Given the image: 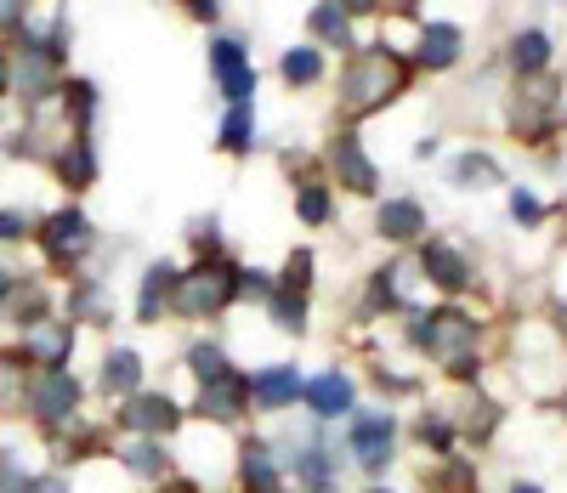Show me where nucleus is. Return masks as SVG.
<instances>
[{
    "instance_id": "nucleus-35",
    "label": "nucleus",
    "mask_w": 567,
    "mask_h": 493,
    "mask_svg": "<svg viewBox=\"0 0 567 493\" xmlns=\"http://www.w3.org/2000/svg\"><path fill=\"white\" fill-rule=\"evenodd\" d=\"M511 222H516V227H539V222H545V205L534 199L528 187H516V193H511Z\"/></svg>"
},
{
    "instance_id": "nucleus-31",
    "label": "nucleus",
    "mask_w": 567,
    "mask_h": 493,
    "mask_svg": "<svg viewBox=\"0 0 567 493\" xmlns=\"http://www.w3.org/2000/svg\"><path fill=\"white\" fill-rule=\"evenodd\" d=\"M272 301V323L284 335H307V301H296V295H267Z\"/></svg>"
},
{
    "instance_id": "nucleus-42",
    "label": "nucleus",
    "mask_w": 567,
    "mask_h": 493,
    "mask_svg": "<svg viewBox=\"0 0 567 493\" xmlns=\"http://www.w3.org/2000/svg\"><path fill=\"white\" fill-rule=\"evenodd\" d=\"M374 7H381V0H341V12H347V18H358V12H374Z\"/></svg>"
},
{
    "instance_id": "nucleus-40",
    "label": "nucleus",
    "mask_w": 567,
    "mask_h": 493,
    "mask_svg": "<svg viewBox=\"0 0 567 493\" xmlns=\"http://www.w3.org/2000/svg\"><path fill=\"white\" fill-rule=\"evenodd\" d=\"M194 244H199V250H216V244H221V233H216V216H205V227H194Z\"/></svg>"
},
{
    "instance_id": "nucleus-43",
    "label": "nucleus",
    "mask_w": 567,
    "mask_h": 493,
    "mask_svg": "<svg viewBox=\"0 0 567 493\" xmlns=\"http://www.w3.org/2000/svg\"><path fill=\"white\" fill-rule=\"evenodd\" d=\"M7 91H12V63L0 58V96H7Z\"/></svg>"
},
{
    "instance_id": "nucleus-33",
    "label": "nucleus",
    "mask_w": 567,
    "mask_h": 493,
    "mask_svg": "<svg viewBox=\"0 0 567 493\" xmlns=\"http://www.w3.org/2000/svg\"><path fill=\"white\" fill-rule=\"evenodd\" d=\"M12 307H18V312H12L18 323H29V329H34V323H45V289H40V284L12 289Z\"/></svg>"
},
{
    "instance_id": "nucleus-3",
    "label": "nucleus",
    "mask_w": 567,
    "mask_h": 493,
    "mask_svg": "<svg viewBox=\"0 0 567 493\" xmlns=\"http://www.w3.org/2000/svg\"><path fill=\"white\" fill-rule=\"evenodd\" d=\"M233 295H239V267L233 261H221V256H210V261H199V267H187L182 278H176V312L182 318H221L227 307H233Z\"/></svg>"
},
{
    "instance_id": "nucleus-36",
    "label": "nucleus",
    "mask_w": 567,
    "mask_h": 493,
    "mask_svg": "<svg viewBox=\"0 0 567 493\" xmlns=\"http://www.w3.org/2000/svg\"><path fill=\"white\" fill-rule=\"evenodd\" d=\"M414 436L425 442V449H437V454H449V442H454V425H449V420H432V414H420Z\"/></svg>"
},
{
    "instance_id": "nucleus-20",
    "label": "nucleus",
    "mask_w": 567,
    "mask_h": 493,
    "mask_svg": "<svg viewBox=\"0 0 567 493\" xmlns=\"http://www.w3.org/2000/svg\"><path fill=\"white\" fill-rule=\"evenodd\" d=\"M511 69H516V80H534V74H545L550 69V34L545 29H523L511 40Z\"/></svg>"
},
{
    "instance_id": "nucleus-14",
    "label": "nucleus",
    "mask_w": 567,
    "mask_h": 493,
    "mask_svg": "<svg viewBox=\"0 0 567 493\" xmlns=\"http://www.w3.org/2000/svg\"><path fill=\"white\" fill-rule=\"evenodd\" d=\"M176 267L171 261H154L148 273H142V289H136V318L142 323H159L165 312H171V301H176Z\"/></svg>"
},
{
    "instance_id": "nucleus-44",
    "label": "nucleus",
    "mask_w": 567,
    "mask_h": 493,
    "mask_svg": "<svg viewBox=\"0 0 567 493\" xmlns=\"http://www.w3.org/2000/svg\"><path fill=\"white\" fill-rule=\"evenodd\" d=\"M420 7V0H392V12H414Z\"/></svg>"
},
{
    "instance_id": "nucleus-46",
    "label": "nucleus",
    "mask_w": 567,
    "mask_h": 493,
    "mask_svg": "<svg viewBox=\"0 0 567 493\" xmlns=\"http://www.w3.org/2000/svg\"><path fill=\"white\" fill-rule=\"evenodd\" d=\"M7 295H12V278H7V273H0V301H7Z\"/></svg>"
},
{
    "instance_id": "nucleus-29",
    "label": "nucleus",
    "mask_w": 567,
    "mask_h": 493,
    "mask_svg": "<svg viewBox=\"0 0 567 493\" xmlns=\"http://www.w3.org/2000/svg\"><path fill=\"white\" fill-rule=\"evenodd\" d=\"M187 369L199 374V386H210V380L233 374V369H227V352H221V347H210V340H199V347H187Z\"/></svg>"
},
{
    "instance_id": "nucleus-11",
    "label": "nucleus",
    "mask_w": 567,
    "mask_h": 493,
    "mask_svg": "<svg viewBox=\"0 0 567 493\" xmlns=\"http://www.w3.org/2000/svg\"><path fill=\"white\" fill-rule=\"evenodd\" d=\"M329 165H336V176H341L347 193H374V160L363 154L358 131H341L336 142H329Z\"/></svg>"
},
{
    "instance_id": "nucleus-32",
    "label": "nucleus",
    "mask_w": 567,
    "mask_h": 493,
    "mask_svg": "<svg viewBox=\"0 0 567 493\" xmlns=\"http://www.w3.org/2000/svg\"><path fill=\"white\" fill-rule=\"evenodd\" d=\"M307 289H312V250H296L290 261H284V295L307 301Z\"/></svg>"
},
{
    "instance_id": "nucleus-17",
    "label": "nucleus",
    "mask_w": 567,
    "mask_h": 493,
    "mask_svg": "<svg viewBox=\"0 0 567 493\" xmlns=\"http://www.w3.org/2000/svg\"><path fill=\"white\" fill-rule=\"evenodd\" d=\"M69 352H74V329H69V323H34V329L23 335V352H18V358H34V363H45V369H63Z\"/></svg>"
},
{
    "instance_id": "nucleus-15",
    "label": "nucleus",
    "mask_w": 567,
    "mask_h": 493,
    "mask_svg": "<svg viewBox=\"0 0 567 493\" xmlns=\"http://www.w3.org/2000/svg\"><path fill=\"white\" fill-rule=\"evenodd\" d=\"M250 409V391H245V374H221V380H210V386H199V414L205 420H239Z\"/></svg>"
},
{
    "instance_id": "nucleus-1",
    "label": "nucleus",
    "mask_w": 567,
    "mask_h": 493,
    "mask_svg": "<svg viewBox=\"0 0 567 493\" xmlns=\"http://www.w3.org/2000/svg\"><path fill=\"white\" fill-rule=\"evenodd\" d=\"M409 85V63L392 52V45H363L352 52V63L341 69V114L363 120V114H381L386 103H398Z\"/></svg>"
},
{
    "instance_id": "nucleus-45",
    "label": "nucleus",
    "mask_w": 567,
    "mask_h": 493,
    "mask_svg": "<svg viewBox=\"0 0 567 493\" xmlns=\"http://www.w3.org/2000/svg\"><path fill=\"white\" fill-rule=\"evenodd\" d=\"M511 493H545V487H534V482H516Z\"/></svg>"
},
{
    "instance_id": "nucleus-4",
    "label": "nucleus",
    "mask_w": 567,
    "mask_h": 493,
    "mask_svg": "<svg viewBox=\"0 0 567 493\" xmlns=\"http://www.w3.org/2000/svg\"><path fill=\"white\" fill-rule=\"evenodd\" d=\"M556 80H545V74H534V80H516V91H511V136L516 142H545L550 136V125H556Z\"/></svg>"
},
{
    "instance_id": "nucleus-27",
    "label": "nucleus",
    "mask_w": 567,
    "mask_h": 493,
    "mask_svg": "<svg viewBox=\"0 0 567 493\" xmlns=\"http://www.w3.org/2000/svg\"><path fill=\"white\" fill-rule=\"evenodd\" d=\"M120 460H125L136 476H148V482H159V476H165V449H159L154 436H136L131 449H120Z\"/></svg>"
},
{
    "instance_id": "nucleus-24",
    "label": "nucleus",
    "mask_w": 567,
    "mask_h": 493,
    "mask_svg": "<svg viewBox=\"0 0 567 493\" xmlns=\"http://www.w3.org/2000/svg\"><path fill=\"white\" fill-rule=\"evenodd\" d=\"M307 29L323 45H352V18L341 12V0H318V7L307 12Z\"/></svg>"
},
{
    "instance_id": "nucleus-7",
    "label": "nucleus",
    "mask_w": 567,
    "mask_h": 493,
    "mask_svg": "<svg viewBox=\"0 0 567 493\" xmlns=\"http://www.w3.org/2000/svg\"><path fill=\"white\" fill-rule=\"evenodd\" d=\"M120 425H125V431H136V436H154V442H159V436H171V431L182 425V409L165 398V391H159V398L136 391V398L120 409Z\"/></svg>"
},
{
    "instance_id": "nucleus-6",
    "label": "nucleus",
    "mask_w": 567,
    "mask_h": 493,
    "mask_svg": "<svg viewBox=\"0 0 567 493\" xmlns=\"http://www.w3.org/2000/svg\"><path fill=\"white\" fill-rule=\"evenodd\" d=\"M40 238H45V261H52V267H74L91 250V222H85V210H63V216L45 222Z\"/></svg>"
},
{
    "instance_id": "nucleus-30",
    "label": "nucleus",
    "mask_w": 567,
    "mask_h": 493,
    "mask_svg": "<svg viewBox=\"0 0 567 493\" xmlns=\"http://www.w3.org/2000/svg\"><path fill=\"white\" fill-rule=\"evenodd\" d=\"M329 205H336V199H329V187H318V182H307V187L296 193V216H301L307 227H323V222H329Z\"/></svg>"
},
{
    "instance_id": "nucleus-13",
    "label": "nucleus",
    "mask_w": 567,
    "mask_h": 493,
    "mask_svg": "<svg viewBox=\"0 0 567 493\" xmlns=\"http://www.w3.org/2000/svg\"><path fill=\"white\" fill-rule=\"evenodd\" d=\"M460 52H465L460 23H425V29H420V52H414V63H420V69H432V74H443V69L460 63Z\"/></svg>"
},
{
    "instance_id": "nucleus-23",
    "label": "nucleus",
    "mask_w": 567,
    "mask_h": 493,
    "mask_svg": "<svg viewBox=\"0 0 567 493\" xmlns=\"http://www.w3.org/2000/svg\"><path fill=\"white\" fill-rule=\"evenodd\" d=\"M136 386H142V358L131 347L109 352L103 358V391H109V398H136Z\"/></svg>"
},
{
    "instance_id": "nucleus-47",
    "label": "nucleus",
    "mask_w": 567,
    "mask_h": 493,
    "mask_svg": "<svg viewBox=\"0 0 567 493\" xmlns=\"http://www.w3.org/2000/svg\"><path fill=\"white\" fill-rule=\"evenodd\" d=\"M159 493H194V487H187V482H171V487H159Z\"/></svg>"
},
{
    "instance_id": "nucleus-5",
    "label": "nucleus",
    "mask_w": 567,
    "mask_h": 493,
    "mask_svg": "<svg viewBox=\"0 0 567 493\" xmlns=\"http://www.w3.org/2000/svg\"><path fill=\"white\" fill-rule=\"evenodd\" d=\"M210 69L221 80V91L233 96V103H250V91H256V69H250V52H245V40H210Z\"/></svg>"
},
{
    "instance_id": "nucleus-50",
    "label": "nucleus",
    "mask_w": 567,
    "mask_h": 493,
    "mask_svg": "<svg viewBox=\"0 0 567 493\" xmlns=\"http://www.w3.org/2000/svg\"><path fill=\"white\" fill-rule=\"evenodd\" d=\"M561 409H567V391H561Z\"/></svg>"
},
{
    "instance_id": "nucleus-19",
    "label": "nucleus",
    "mask_w": 567,
    "mask_h": 493,
    "mask_svg": "<svg viewBox=\"0 0 567 493\" xmlns=\"http://www.w3.org/2000/svg\"><path fill=\"white\" fill-rule=\"evenodd\" d=\"M374 233H381L386 244H409V238H420V233H425V210H420V199H386L381 216H374Z\"/></svg>"
},
{
    "instance_id": "nucleus-2",
    "label": "nucleus",
    "mask_w": 567,
    "mask_h": 493,
    "mask_svg": "<svg viewBox=\"0 0 567 493\" xmlns=\"http://www.w3.org/2000/svg\"><path fill=\"white\" fill-rule=\"evenodd\" d=\"M414 340L425 358H437L449 374H477V318L460 307H437L414 318Z\"/></svg>"
},
{
    "instance_id": "nucleus-8",
    "label": "nucleus",
    "mask_w": 567,
    "mask_h": 493,
    "mask_svg": "<svg viewBox=\"0 0 567 493\" xmlns=\"http://www.w3.org/2000/svg\"><path fill=\"white\" fill-rule=\"evenodd\" d=\"M34 414L45 420V425H58V420H74V409H80V380L69 374V369H45L40 380H34Z\"/></svg>"
},
{
    "instance_id": "nucleus-28",
    "label": "nucleus",
    "mask_w": 567,
    "mask_h": 493,
    "mask_svg": "<svg viewBox=\"0 0 567 493\" xmlns=\"http://www.w3.org/2000/svg\"><path fill=\"white\" fill-rule=\"evenodd\" d=\"M63 109L74 114V136H85L91 114H97V91H91V80H69L63 85Z\"/></svg>"
},
{
    "instance_id": "nucleus-41",
    "label": "nucleus",
    "mask_w": 567,
    "mask_h": 493,
    "mask_svg": "<svg viewBox=\"0 0 567 493\" xmlns=\"http://www.w3.org/2000/svg\"><path fill=\"white\" fill-rule=\"evenodd\" d=\"M23 12H29V0H0V23H23Z\"/></svg>"
},
{
    "instance_id": "nucleus-34",
    "label": "nucleus",
    "mask_w": 567,
    "mask_h": 493,
    "mask_svg": "<svg viewBox=\"0 0 567 493\" xmlns=\"http://www.w3.org/2000/svg\"><path fill=\"white\" fill-rule=\"evenodd\" d=\"M494 425H499V409H494L488 398H471V409H465V431H471V436L483 442V436H488Z\"/></svg>"
},
{
    "instance_id": "nucleus-37",
    "label": "nucleus",
    "mask_w": 567,
    "mask_h": 493,
    "mask_svg": "<svg viewBox=\"0 0 567 493\" xmlns=\"http://www.w3.org/2000/svg\"><path fill=\"white\" fill-rule=\"evenodd\" d=\"M29 233H34V216H29V210H0V244L29 238Z\"/></svg>"
},
{
    "instance_id": "nucleus-48",
    "label": "nucleus",
    "mask_w": 567,
    "mask_h": 493,
    "mask_svg": "<svg viewBox=\"0 0 567 493\" xmlns=\"http://www.w3.org/2000/svg\"><path fill=\"white\" fill-rule=\"evenodd\" d=\"M369 493H392V487H369Z\"/></svg>"
},
{
    "instance_id": "nucleus-9",
    "label": "nucleus",
    "mask_w": 567,
    "mask_h": 493,
    "mask_svg": "<svg viewBox=\"0 0 567 493\" xmlns=\"http://www.w3.org/2000/svg\"><path fill=\"white\" fill-rule=\"evenodd\" d=\"M392 414H358L352 420V460L363 465V471H386V460H392Z\"/></svg>"
},
{
    "instance_id": "nucleus-49",
    "label": "nucleus",
    "mask_w": 567,
    "mask_h": 493,
    "mask_svg": "<svg viewBox=\"0 0 567 493\" xmlns=\"http://www.w3.org/2000/svg\"><path fill=\"white\" fill-rule=\"evenodd\" d=\"M318 493H336V487H318Z\"/></svg>"
},
{
    "instance_id": "nucleus-10",
    "label": "nucleus",
    "mask_w": 567,
    "mask_h": 493,
    "mask_svg": "<svg viewBox=\"0 0 567 493\" xmlns=\"http://www.w3.org/2000/svg\"><path fill=\"white\" fill-rule=\"evenodd\" d=\"M245 391H250L256 409L278 414V409H290V403L301 398V374H296L290 363H272V369H256V374L245 380Z\"/></svg>"
},
{
    "instance_id": "nucleus-39",
    "label": "nucleus",
    "mask_w": 567,
    "mask_h": 493,
    "mask_svg": "<svg viewBox=\"0 0 567 493\" xmlns=\"http://www.w3.org/2000/svg\"><path fill=\"white\" fill-rule=\"evenodd\" d=\"M187 18H199V23H216L221 18V0H182Z\"/></svg>"
},
{
    "instance_id": "nucleus-18",
    "label": "nucleus",
    "mask_w": 567,
    "mask_h": 493,
    "mask_svg": "<svg viewBox=\"0 0 567 493\" xmlns=\"http://www.w3.org/2000/svg\"><path fill=\"white\" fill-rule=\"evenodd\" d=\"M239 476H245V487L250 493H284V471H278V460H272V449L261 436H250L245 442V454H239Z\"/></svg>"
},
{
    "instance_id": "nucleus-22",
    "label": "nucleus",
    "mask_w": 567,
    "mask_h": 493,
    "mask_svg": "<svg viewBox=\"0 0 567 493\" xmlns=\"http://www.w3.org/2000/svg\"><path fill=\"white\" fill-rule=\"evenodd\" d=\"M58 182H69V187H91V182H97V154H91V136H69V147L58 154Z\"/></svg>"
},
{
    "instance_id": "nucleus-26",
    "label": "nucleus",
    "mask_w": 567,
    "mask_h": 493,
    "mask_svg": "<svg viewBox=\"0 0 567 493\" xmlns=\"http://www.w3.org/2000/svg\"><path fill=\"white\" fill-rule=\"evenodd\" d=\"M449 182H454V187H494V182H499V160H494V154H460V160L449 165Z\"/></svg>"
},
{
    "instance_id": "nucleus-21",
    "label": "nucleus",
    "mask_w": 567,
    "mask_h": 493,
    "mask_svg": "<svg viewBox=\"0 0 567 493\" xmlns=\"http://www.w3.org/2000/svg\"><path fill=\"white\" fill-rule=\"evenodd\" d=\"M278 74H284L290 91H307V85L323 80V52H318V45H290V52L278 58Z\"/></svg>"
},
{
    "instance_id": "nucleus-16",
    "label": "nucleus",
    "mask_w": 567,
    "mask_h": 493,
    "mask_svg": "<svg viewBox=\"0 0 567 493\" xmlns=\"http://www.w3.org/2000/svg\"><path fill=\"white\" fill-rule=\"evenodd\" d=\"M301 398H307V409H312L318 420L352 414V380H347L341 369H329V374H318V380H307V386H301Z\"/></svg>"
},
{
    "instance_id": "nucleus-25",
    "label": "nucleus",
    "mask_w": 567,
    "mask_h": 493,
    "mask_svg": "<svg viewBox=\"0 0 567 493\" xmlns=\"http://www.w3.org/2000/svg\"><path fill=\"white\" fill-rule=\"evenodd\" d=\"M221 147L233 160H245L250 147H256V109L250 103H233L227 109V120H221Z\"/></svg>"
},
{
    "instance_id": "nucleus-38",
    "label": "nucleus",
    "mask_w": 567,
    "mask_h": 493,
    "mask_svg": "<svg viewBox=\"0 0 567 493\" xmlns=\"http://www.w3.org/2000/svg\"><path fill=\"white\" fill-rule=\"evenodd\" d=\"M0 493H29V476L18 471L12 454H0Z\"/></svg>"
},
{
    "instance_id": "nucleus-12",
    "label": "nucleus",
    "mask_w": 567,
    "mask_h": 493,
    "mask_svg": "<svg viewBox=\"0 0 567 493\" xmlns=\"http://www.w3.org/2000/svg\"><path fill=\"white\" fill-rule=\"evenodd\" d=\"M420 273L432 278L437 289H449V295H460V289H471V261L454 250V244H443V238H432L420 250Z\"/></svg>"
}]
</instances>
